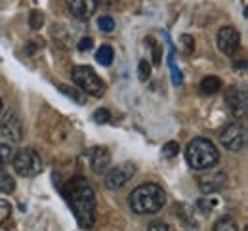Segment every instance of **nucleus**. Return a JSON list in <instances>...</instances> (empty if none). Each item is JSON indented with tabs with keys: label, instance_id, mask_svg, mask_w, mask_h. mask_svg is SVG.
Returning <instances> with one entry per match:
<instances>
[{
	"label": "nucleus",
	"instance_id": "obj_24",
	"mask_svg": "<svg viewBox=\"0 0 248 231\" xmlns=\"http://www.w3.org/2000/svg\"><path fill=\"white\" fill-rule=\"evenodd\" d=\"M93 121H95L97 124H107V123L111 121V113H109L105 107H101V109H97V111L93 113Z\"/></svg>",
	"mask_w": 248,
	"mask_h": 231
},
{
	"label": "nucleus",
	"instance_id": "obj_29",
	"mask_svg": "<svg viewBox=\"0 0 248 231\" xmlns=\"http://www.w3.org/2000/svg\"><path fill=\"white\" fill-rule=\"evenodd\" d=\"M147 231H170V230H168V226H166V224H162V222H155V224H151V226H149V230Z\"/></svg>",
	"mask_w": 248,
	"mask_h": 231
},
{
	"label": "nucleus",
	"instance_id": "obj_13",
	"mask_svg": "<svg viewBox=\"0 0 248 231\" xmlns=\"http://www.w3.org/2000/svg\"><path fill=\"white\" fill-rule=\"evenodd\" d=\"M111 163V153L107 147H95L90 153V166L95 174H103Z\"/></svg>",
	"mask_w": 248,
	"mask_h": 231
},
{
	"label": "nucleus",
	"instance_id": "obj_22",
	"mask_svg": "<svg viewBox=\"0 0 248 231\" xmlns=\"http://www.w3.org/2000/svg\"><path fill=\"white\" fill-rule=\"evenodd\" d=\"M168 62H170V69H172V82H174V86H180L182 84V73H180V69H176L174 65V52H170V56H168Z\"/></svg>",
	"mask_w": 248,
	"mask_h": 231
},
{
	"label": "nucleus",
	"instance_id": "obj_9",
	"mask_svg": "<svg viewBox=\"0 0 248 231\" xmlns=\"http://www.w3.org/2000/svg\"><path fill=\"white\" fill-rule=\"evenodd\" d=\"M225 105H227L231 117L243 119L247 115V107H248L247 94L243 90H239L237 86H229L227 92H225Z\"/></svg>",
	"mask_w": 248,
	"mask_h": 231
},
{
	"label": "nucleus",
	"instance_id": "obj_5",
	"mask_svg": "<svg viewBox=\"0 0 248 231\" xmlns=\"http://www.w3.org/2000/svg\"><path fill=\"white\" fill-rule=\"evenodd\" d=\"M12 165L16 168V172L23 178H32L42 170V161L38 153L32 149H19L12 159Z\"/></svg>",
	"mask_w": 248,
	"mask_h": 231
},
{
	"label": "nucleus",
	"instance_id": "obj_10",
	"mask_svg": "<svg viewBox=\"0 0 248 231\" xmlns=\"http://www.w3.org/2000/svg\"><path fill=\"white\" fill-rule=\"evenodd\" d=\"M217 48L225 56H235L241 48V36L233 27H221L217 33Z\"/></svg>",
	"mask_w": 248,
	"mask_h": 231
},
{
	"label": "nucleus",
	"instance_id": "obj_1",
	"mask_svg": "<svg viewBox=\"0 0 248 231\" xmlns=\"http://www.w3.org/2000/svg\"><path fill=\"white\" fill-rule=\"evenodd\" d=\"M65 197H67L75 216H77L78 226L84 230H90L95 222V193L90 187L88 180L73 178L67 184Z\"/></svg>",
	"mask_w": 248,
	"mask_h": 231
},
{
	"label": "nucleus",
	"instance_id": "obj_3",
	"mask_svg": "<svg viewBox=\"0 0 248 231\" xmlns=\"http://www.w3.org/2000/svg\"><path fill=\"white\" fill-rule=\"evenodd\" d=\"M219 159L216 145L206 138H195L187 143L186 161L193 170H206L212 168Z\"/></svg>",
	"mask_w": 248,
	"mask_h": 231
},
{
	"label": "nucleus",
	"instance_id": "obj_4",
	"mask_svg": "<svg viewBox=\"0 0 248 231\" xmlns=\"http://www.w3.org/2000/svg\"><path fill=\"white\" fill-rule=\"evenodd\" d=\"M73 80H75V84H78V88H80L84 94H90V96L99 98V96L105 92L103 80L97 77V73L93 71L92 67H88V65L73 67Z\"/></svg>",
	"mask_w": 248,
	"mask_h": 231
},
{
	"label": "nucleus",
	"instance_id": "obj_6",
	"mask_svg": "<svg viewBox=\"0 0 248 231\" xmlns=\"http://www.w3.org/2000/svg\"><path fill=\"white\" fill-rule=\"evenodd\" d=\"M219 141H221V145H223L225 149H229V151H241V149L247 145V130H245L243 124L233 123V124H229V126L221 132Z\"/></svg>",
	"mask_w": 248,
	"mask_h": 231
},
{
	"label": "nucleus",
	"instance_id": "obj_30",
	"mask_svg": "<svg viewBox=\"0 0 248 231\" xmlns=\"http://www.w3.org/2000/svg\"><path fill=\"white\" fill-rule=\"evenodd\" d=\"M99 2H101L103 6H115V4L119 2V0H99Z\"/></svg>",
	"mask_w": 248,
	"mask_h": 231
},
{
	"label": "nucleus",
	"instance_id": "obj_32",
	"mask_svg": "<svg viewBox=\"0 0 248 231\" xmlns=\"http://www.w3.org/2000/svg\"><path fill=\"white\" fill-rule=\"evenodd\" d=\"M0 113H2V99H0Z\"/></svg>",
	"mask_w": 248,
	"mask_h": 231
},
{
	"label": "nucleus",
	"instance_id": "obj_31",
	"mask_svg": "<svg viewBox=\"0 0 248 231\" xmlns=\"http://www.w3.org/2000/svg\"><path fill=\"white\" fill-rule=\"evenodd\" d=\"M36 52V48H34V42H29L27 44V54H34Z\"/></svg>",
	"mask_w": 248,
	"mask_h": 231
},
{
	"label": "nucleus",
	"instance_id": "obj_15",
	"mask_svg": "<svg viewBox=\"0 0 248 231\" xmlns=\"http://www.w3.org/2000/svg\"><path fill=\"white\" fill-rule=\"evenodd\" d=\"M113 58H115L113 48H111L109 44H101V48H99L97 54H95V60H97L101 65L109 67L111 63H113Z\"/></svg>",
	"mask_w": 248,
	"mask_h": 231
},
{
	"label": "nucleus",
	"instance_id": "obj_11",
	"mask_svg": "<svg viewBox=\"0 0 248 231\" xmlns=\"http://www.w3.org/2000/svg\"><path fill=\"white\" fill-rule=\"evenodd\" d=\"M197 182H199V189H201L204 195H210V193L219 191V189L225 185L227 178H225V174L219 172V170H210V168H206V172L201 174Z\"/></svg>",
	"mask_w": 248,
	"mask_h": 231
},
{
	"label": "nucleus",
	"instance_id": "obj_8",
	"mask_svg": "<svg viewBox=\"0 0 248 231\" xmlns=\"http://www.w3.org/2000/svg\"><path fill=\"white\" fill-rule=\"evenodd\" d=\"M0 136L10 139L12 143L21 141V138H23V124H21V119L17 117L16 111H8L2 117V121H0Z\"/></svg>",
	"mask_w": 248,
	"mask_h": 231
},
{
	"label": "nucleus",
	"instance_id": "obj_27",
	"mask_svg": "<svg viewBox=\"0 0 248 231\" xmlns=\"http://www.w3.org/2000/svg\"><path fill=\"white\" fill-rule=\"evenodd\" d=\"M10 214H12V206H10L6 200L0 199V224L6 222V220L10 218Z\"/></svg>",
	"mask_w": 248,
	"mask_h": 231
},
{
	"label": "nucleus",
	"instance_id": "obj_19",
	"mask_svg": "<svg viewBox=\"0 0 248 231\" xmlns=\"http://www.w3.org/2000/svg\"><path fill=\"white\" fill-rule=\"evenodd\" d=\"M29 25H31V29H34V31L44 25V15H42V12L32 10L31 15H29Z\"/></svg>",
	"mask_w": 248,
	"mask_h": 231
},
{
	"label": "nucleus",
	"instance_id": "obj_17",
	"mask_svg": "<svg viewBox=\"0 0 248 231\" xmlns=\"http://www.w3.org/2000/svg\"><path fill=\"white\" fill-rule=\"evenodd\" d=\"M214 231H239V226H237V222H235L233 218L223 216V218H219L216 222Z\"/></svg>",
	"mask_w": 248,
	"mask_h": 231
},
{
	"label": "nucleus",
	"instance_id": "obj_16",
	"mask_svg": "<svg viewBox=\"0 0 248 231\" xmlns=\"http://www.w3.org/2000/svg\"><path fill=\"white\" fill-rule=\"evenodd\" d=\"M14 189H16L14 178L4 168H0V193H14Z\"/></svg>",
	"mask_w": 248,
	"mask_h": 231
},
{
	"label": "nucleus",
	"instance_id": "obj_20",
	"mask_svg": "<svg viewBox=\"0 0 248 231\" xmlns=\"http://www.w3.org/2000/svg\"><path fill=\"white\" fill-rule=\"evenodd\" d=\"M138 77H140L141 82H145V80L151 77V65H149L147 60H141V62H140V65H138Z\"/></svg>",
	"mask_w": 248,
	"mask_h": 231
},
{
	"label": "nucleus",
	"instance_id": "obj_25",
	"mask_svg": "<svg viewBox=\"0 0 248 231\" xmlns=\"http://www.w3.org/2000/svg\"><path fill=\"white\" fill-rule=\"evenodd\" d=\"M14 159V151L10 145H0V165H8Z\"/></svg>",
	"mask_w": 248,
	"mask_h": 231
},
{
	"label": "nucleus",
	"instance_id": "obj_28",
	"mask_svg": "<svg viewBox=\"0 0 248 231\" xmlns=\"http://www.w3.org/2000/svg\"><path fill=\"white\" fill-rule=\"evenodd\" d=\"M92 46H93V40L90 36L80 38V42H78V50H80V52H88V50H92Z\"/></svg>",
	"mask_w": 248,
	"mask_h": 231
},
{
	"label": "nucleus",
	"instance_id": "obj_23",
	"mask_svg": "<svg viewBox=\"0 0 248 231\" xmlns=\"http://www.w3.org/2000/svg\"><path fill=\"white\" fill-rule=\"evenodd\" d=\"M97 25H99V29H101L103 33H111V31H115V19H113V17H109V15L99 17Z\"/></svg>",
	"mask_w": 248,
	"mask_h": 231
},
{
	"label": "nucleus",
	"instance_id": "obj_12",
	"mask_svg": "<svg viewBox=\"0 0 248 231\" xmlns=\"http://www.w3.org/2000/svg\"><path fill=\"white\" fill-rule=\"evenodd\" d=\"M67 6L71 14L77 19H90L97 10V0H67Z\"/></svg>",
	"mask_w": 248,
	"mask_h": 231
},
{
	"label": "nucleus",
	"instance_id": "obj_14",
	"mask_svg": "<svg viewBox=\"0 0 248 231\" xmlns=\"http://www.w3.org/2000/svg\"><path fill=\"white\" fill-rule=\"evenodd\" d=\"M219 90H221V80H219L217 77L208 75V77L202 78V82H201V92H202V94L212 96V94H216Z\"/></svg>",
	"mask_w": 248,
	"mask_h": 231
},
{
	"label": "nucleus",
	"instance_id": "obj_18",
	"mask_svg": "<svg viewBox=\"0 0 248 231\" xmlns=\"http://www.w3.org/2000/svg\"><path fill=\"white\" fill-rule=\"evenodd\" d=\"M60 90H62L65 96L73 98L75 101H78V103H84V92H78L77 88H71V86H65V84H60Z\"/></svg>",
	"mask_w": 248,
	"mask_h": 231
},
{
	"label": "nucleus",
	"instance_id": "obj_2",
	"mask_svg": "<svg viewBox=\"0 0 248 231\" xmlns=\"http://www.w3.org/2000/svg\"><path fill=\"white\" fill-rule=\"evenodd\" d=\"M130 208L140 216L155 214L166 204V193L156 184H143L130 193Z\"/></svg>",
	"mask_w": 248,
	"mask_h": 231
},
{
	"label": "nucleus",
	"instance_id": "obj_21",
	"mask_svg": "<svg viewBox=\"0 0 248 231\" xmlns=\"http://www.w3.org/2000/svg\"><path fill=\"white\" fill-rule=\"evenodd\" d=\"M178 153H180V145H178V141H168V143L162 145V155H164V157L172 159V157H176Z\"/></svg>",
	"mask_w": 248,
	"mask_h": 231
},
{
	"label": "nucleus",
	"instance_id": "obj_26",
	"mask_svg": "<svg viewBox=\"0 0 248 231\" xmlns=\"http://www.w3.org/2000/svg\"><path fill=\"white\" fill-rule=\"evenodd\" d=\"M180 42H182V46H184V52H186V54H191V52L195 50V40H193V36L184 34V36L180 38Z\"/></svg>",
	"mask_w": 248,
	"mask_h": 231
},
{
	"label": "nucleus",
	"instance_id": "obj_7",
	"mask_svg": "<svg viewBox=\"0 0 248 231\" xmlns=\"http://www.w3.org/2000/svg\"><path fill=\"white\" fill-rule=\"evenodd\" d=\"M134 174H136V166L132 165V163H124V165L115 166V168H111V170L107 172V176H105V185H107L109 189H113V191L123 189L124 185L132 180Z\"/></svg>",
	"mask_w": 248,
	"mask_h": 231
}]
</instances>
